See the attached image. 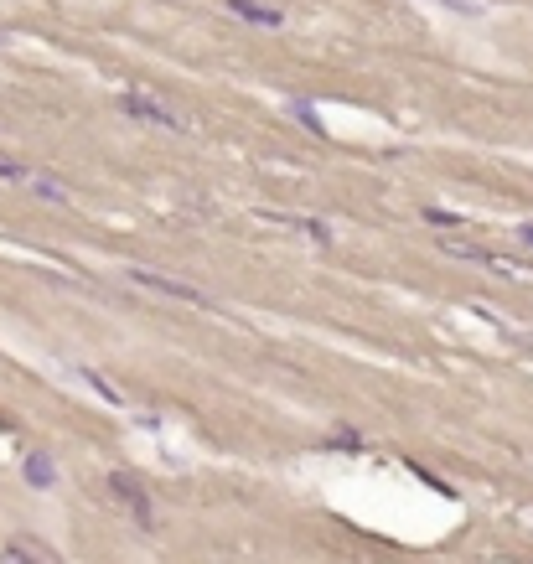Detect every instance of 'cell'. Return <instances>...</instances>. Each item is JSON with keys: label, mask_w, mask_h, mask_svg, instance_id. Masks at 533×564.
<instances>
[{"label": "cell", "mask_w": 533, "mask_h": 564, "mask_svg": "<svg viewBox=\"0 0 533 564\" xmlns=\"http://www.w3.org/2000/svg\"><path fill=\"white\" fill-rule=\"evenodd\" d=\"M440 249H446L451 259H461V264H482L487 275H502V280H533V270H528V264H518V259H508V254H492V249H482V244L446 239Z\"/></svg>", "instance_id": "cell-1"}, {"label": "cell", "mask_w": 533, "mask_h": 564, "mask_svg": "<svg viewBox=\"0 0 533 564\" xmlns=\"http://www.w3.org/2000/svg\"><path fill=\"white\" fill-rule=\"evenodd\" d=\"M130 285L140 290H156V295H171V301H187V306H213V295L187 285V280H171V275H156V270H130Z\"/></svg>", "instance_id": "cell-2"}, {"label": "cell", "mask_w": 533, "mask_h": 564, "mask_svg": "<svg viewBox=\"0 0 533 564\" xmlns=\"http://www.w3.org/2000/svg\"><path fill=\"white\" fill-rule=\"evenodd\" d=\"M120 109L130 114V120H140V125H161V130H187V120L176 109H166L161 99H151V94H125L120 99Z\"/></svg>", "instance_id": "cell-3"}, {"label": "cell", "mask_w": 533, "mask_h": 564, "mask_svg": "<svg viewBox=\"0 0 533 564\" xmlns=\"http://www.w3.org/2000/svg\"><path fill=\"white\" fill-rule=\"evenodd\" d=\"M109 492L130 508V518L140 523V528H151L156 523V513H151V497H145V487L130 477V471H109Z\"/></svg>", "instance_id": "cell-4"}, {"label": "cell", "mask_w": 533, "mask_h": 564, "mask_svg": "<svg viewBox=\"0 0 533 564\" xmlns=\"http://www.w3.org/2000/svg\"><path fill=\"white\" fill-rule=\"evenodd\" d=\"M0 564H63L42 539H32V533H21V539H11L6 549H0Z\"/></svg>", "instance_id": "cell-5"}, {"label": "cell", "mask_w": 533, "mask_h": 564, "mask_svg": "<svg viewBox=\"0 0 533 564\" xmlns=\"http://www.w3.org/2000/svg\"><path fill=\"white\" fill-rule=\"evenodd\" d=\"M228 11L244 16L249 26H264V32H280V26H285V16L275 6H259V0H228Z\"/></svg>", "instance_id": "cell-6"}, {"label": "cell", "mask_w": 533, "mask_h": 564, "mask_svg": "<svg viewBox=\"0 0 533 564\" xmlns=\"http://www.w3.org/2000/svg\"><path fill=\"white\" fill-rule=\"evenodd\" d=\"M26 482H32V487H52L57 482V466L42 451H32V456H26Z\"/></svg>", "instance_id": "cell-7"}, {"label": "cell", "mask_w": 533, "mask_h": 564, "mask_svg": "<svg viewBox=\"0 0 533 564\" xmlns=\"http://www.w3.org/2000/svg\"><path fill=\"white\" fill-rule=\"evenodd\" d=\"M26 187H32L37 197H47V202H68V187L57 182V176H42V171H32V182H26Z\"/></svg>", "instance_id": "cell-8"}, {"label": "cell", "mask_w": 533, "mask_h": 564, "mask_svg": "<svg viewBox=\"0 0 533 564\" xmlns=\"http://www.w3.org/2000/svg\"><path fill=\"white\" fill-rule=\"evenodd\" d=\"M425 223L440 228V233H461L466 228V218L461 213H446V207H425Z\"/></svg>", "instance_id": "cell-9"}, {"label": "cell", "mask_w": 533, "mask_h": 564, "mask_svg": "<svg viewBox=\"0 0 533 564\" xmlns=\"http://www.w3.org/2000/svg\"><path fill=\"white\" fill-rule=\"evenodd\" d=\"M0 176H11V182H32V171H26L21 161H6V156H0Z\"/></svg>", "instance_id": "cell-10"}, {"label": "cell", "mask_w": 533, "mask_h": 564, "mask_svg": "<svg viewBox=\"0 0 533 564\" xmlns=\"http://www.w3.org/2000/svg\"><path fill=\"white\" fill-rule=\"evenodd\" d=\"M290 114H295V120H306L316 135H321V120H316V114H311V104H290Z\"/></svg>", "instance_id": "cell-11"}, {"label": "cell", "mask_w": 533, "mask_h": 564, "mask_svg": "<svg viewBox=\"0 0 533 564\" xmlns=\"http://www.w3.org/2000/svg\"><path fill=\"white\" fill-rule=\"evenodd\" d=\"M446 6H456V11H466V16H482L487 0H446Z\"/></svg>", "instance_id": "cell-12"}, {"label": "cell", "mask_w": 533, "mask_h": 564, "mask_svg": "<svg viewBox=\"0 0 533 564\" xmlns=\"http://www.w3.org/2000/svg\"><path fill=\"white\" fill-rule=\"evenodd\" d=\"M518 233H523V244H533V228H528V223H523V228H518Z\"/></svg>", "instance_id": "cell-13"}]
</instances>
